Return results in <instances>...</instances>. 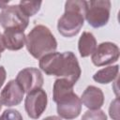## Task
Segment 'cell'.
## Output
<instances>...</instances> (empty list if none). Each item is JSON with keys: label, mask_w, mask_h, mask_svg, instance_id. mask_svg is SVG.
Segmentation results:
<instances>
[{"label": "cell", "mask_w": 120, "mask_h": 120, "mask_svg": "<svg viewBox=\"0 0 120 120\" xmlns=\"http://www.w3.org/2000/svg\"><path fill=\"white\" fill-rule=\"evenodd\" d=\"M2 101H1V98H0V111H1V108H2Z\"/></svg>", "instance_id": "cell-24"}, {"label": "cell", "mask_w": 120, "mask_h": 120, "mask_svg": "<svg viewBox=\"0 0 120 120\" xmlns=\"http://www.w3.org/2000/svg\"><path fill=\"white\" fill-rule=\"evenodd\" d=\"M97 48V40L90 32H83L78 41V49L82 57H87L94 52Z\"/></svg>", "instance_id": "cell-13"}, {"label": "cell", "mask_w": 120, "mask_h": 120, "mask_svg": "<svg viewBox=\"0 0 120 120\" xmlns=\"http://www.w3.org/2000/svg\"><path fill=\"white\" fill-rule=\"evenodd\" d=\"M56 110L60 118L72 120L79 116L82 111L81 98L72 91L56 102Z\"/></svg>", "instance_id": "cell-6"}, {"label": "cell", "mask_w": 120, "mask_h": 120, "mask_svg": "<svg viewBox=\"0 0 120 120\" xmlns=\"http://www.w3.org/2000/svg\"><path fill=\"white\" fill-rule=\"evenodd\" d=\"M5 46H4V42H3V37H2V34L0 33V57H1V53L5 51Z\"/></svg>", "instance_id": "cell-21"}, {"label": "cell", "mask_w": 120, "mask_h": 120, "mask_svg": "<svg viewBox=\"0 0 120 120\" xmlns=\"http://www.w3.org/2000/svg\"><path fill=\"white\" fill-rule=\"evenodd\" d=\"M16 81L26 94L41 88L44 82L42 73L36 68H25L22 69L18 73Z\"/></svg>", "instance_id": "cell-9"}, {"label": "cell", "mask_w": 120, "mask_h": 120, "mask_svg": "<svg viewBox=\"0 0 120 120\" xmlns=\"http://www.w3.org/2000/svg\"><path fill=\"white\" fill-rule=\"evenodd\" d=\"M6 77H7V72H6V69L4 67H0V88L2 87V85L4 84L5 82V80H6Z\"/></svg>", "instance_id": "cell-20"}, {"label": "cell", "mask_w": 120, "mask_h": 120, "mask_svg": "<svg viewBox=\"0 0 120 120\" xmlns=\"http://www.w3.org/2000/svg\"><path fill=\"white\" fill-rule=\"evenodd\" d=\"M6 49L9 51H19L25 45L24 31L20 29H6L2 35Z\"/></svg>", "instance_id": "cell-12"}, {"label": "cell", "mask_w": 120, "mask_h": 120, "mask_svg": "<svg viewBox=\"0 0 120 120\" xmlns=\"http://www.w3.org/2000/svg\"><path fill=\"white\" fill-rule=\"evenodd\" d=\"M41 2H32V1H21L19 3V7L22 10V12L29 18L34 16L40 8Z\"/></svg>", "instance_id": "cell-16"}, {"label": "cell", "mask_w": 120, "mask_h": 120, "mask_svg": "<svg viewBox=\"0 0 120 120\" xmlns=\"http://www.w3.org/2000/svg\"><path fill=\"white\" fill-rule=\"evenodd\" d=\"M25 46L34 58L40 59L56 50L57 41L47 26L38 24L26 36Z\"/></svg>", "instance_id": "cell-3"}, {"label": "cell", "mask_w": 120, "mask_h": 120, "mask_svg": "<svg viewBox=\"0 0 120 120\" xmlns=\"http://www.w3.org/2000/svg\"><path fill=\"white\" fill-rule=\"evenodd\" d=\"M73 86L69 81L64 78H58L55 80L53 83V89H52V99L56 103L61 98L68 95V93L73 91Z\"/></svg>", "instance_id": "cell-15"}, {"label": "cell", "mask_w": 120, "mask_h": 120, "mask_svg": "<svg viewBox=\"0 0 120 120\" xmlns=\"http://www.w3.org/2000/svg\"><path fill=\"white\" fill-rule=\"evenodd\" d=\"M81 102L89 110H98L104 103L103 92L94 85H89L82 94Z\"/></svg>", "instance_id": "cell-11"}, {"label": "cell", "mask_w": 120, "mask_h": 120, "mask_svg": "<svg viewBox=\"0 0 120 120\" xmlns=\"http://www.w3.org/2000/svg\"><path fill=\"white\" fill-rule=\"evenodd\" d=\"M9 3V1L8 0H7V1H0V8H2V9H4L7 6H8V4Z\"/></svg>", "instance_id": "cell-23"}, {"label": "cell", "mask_w": 120, "mask_h": 120, "mask_svg": "<svg viewBox=\"0 0 120 120\" xmlns=\"http://www.w3.org/2000/svg\"><path fill=\"white\" fill-rule=\"evenodd\" d=\"M109 114L110 117L113 120H119V98H116L114 100L112 101L110 108H109Z\"/></svg>", "instance_id": "cell-19"}, {"label": "cell", "mask_w": 120, "mask_h": 120, "mask_svg": "<svg viewBox=\"0 0 120 120\" xmlns=\"http://www.w3.org/2000/svg\"><path fill=\"white\" fill-rule=\"evenodd\" d=\"M43 120H62V118H60L59 116L51 115V116H47V117H45Z\"/></svg>", "instance_id": "cell-22"}, {"label": "cell", "mask_w": 120, "mask_h": 120, "mask_svg": "<svg viewBox=\"0 0 120 120\" xmlns=\"http://www.w3.org/2000/svg\"><path fill=\"white\" fill-rule=\"evenodd\" d=\"M0 120H22V116L19 111L8 109L0 115Z\"/></svg>", "instance_id": "cell-18"}, {"label": "cell", "mask_w": 120, "mask_h": 120, "mask_svg": "<svg viewBox=\"0 0 120 120\" xmlns=\"http://www.w3.org/2000/svg\"><path fill=\"white\" fill-rule=\"evenodd\" d=\"M47 94L42 88L28 93L24 101V108L27 115L32 119L39 118L47 107Z\"/></svg>", "instance_id": "cell-7"}, {"label": "cell", "mask_w": 120, "mask_h": 120, "mask_svg": "<svg viewBox=\"0 0 120 120\" xmlns=\"http://www.w3.org/2000/svg\"><path fill=\"white\" fill-rule=\"evenodd\" d=\"M119 72V66H110L107 68H104L98 71H97L93 75V80L98 83L106 84L111 82H113L118 77Z\"/></svg>", "instance_id": "cell-14"}, {"label": "cell", "mask_w": 120, "mask_h": 120, "mask_svg": "<svg viewBox=\"0 0 120 120\" xmlns=\"http://www.w3.org/2000/svg\"><path fill=\"white\" fill-rule=\"evenodd\" d=\"M82 120H107V115L103 111L99 109L88 110L83 113Z\"/></svg>", "instance_id": "cell-17"}, {"label": "cell", "mask_w": 120, "mask_h": 120, "mask_svg": "<svg viewBox=\"0 0 120 120\" xmlns=\"http://www.w3.org/2000/svg\"><path fill=\"white\" fill-rule=\"evenodd\" d=\"M111 2L108 0L86 1L84 19L89 25L94 28H99L107 24L110 19Z\"/></svg>", "instance_id": "cell-4"}, {"label": "cell", "mask_w": 120, "mask_h": 120, "mask_svg": "<svg viewBox=\"0 0 120 120\" xmlns=\"http://www.w3.org/2000/svg\"><path fill=\"white\" fill-rule=\"evenodd\" d=\"M86 1L73 0L65 3V12L57 22L58 32L66 38L76 36L84 22Z\"/></svg>", "instance_id": "cell-2"}, {"label": "cell", "mask_w": 120, "mask_h": 120, "mask_svg": "<svg viewBox=\"0 0 120 120\" xmlns=\"http://www.w3.org/2000/svg\"><path fill=\"white\" fill-rule=\"evenodd\" d=\"M120 51L116 44L112 42H102L97 46L92 53V63L97 67H102L116 62L119 58Z\"/></svg>", "instance_id": "cell-8"}, {"label": "cell", "mask_w": 120, "mask_h": 120, "mask_svg": "<svg viewBox=\"0 0 120 120\" xmlns=\"http://www.w3.org/2000/svg\"><path fill=\"white\" fill-rule=\"evenodd\" d=\"M29 23V18L22 12L19 5L7 6L0 13V24L6 29H20L24 31Z\"/></svg>", "instance_id": "cell-5"}, {"label": "cell", "mask_w": 120, "mask_h": 120, "mask_svg": "<svg viewBox=\"0 0 120 120\" xmlns=\"http://www.w3.org/2000/svg\"><path fill=\"white\" fill-rule=\"evenodd\" d=\"M39 68L49 76H56L75 84L81 77L79 62L72 52H53L39 60Z\"/></svg>", "instance_id": "cell-1"}, {"label": "cell", "mask_w": 120, "mask_h": 120, "mask_svg": "<svg viewBox=\"0 0 120 120\" xmlns=\"http://www.w3.org/2000/svg\"><path fill=\"white\" fill-rule=\"evenodd\" d=\"M24 91L16 80L9 81L1 92V101L2 104L7 107H12L19 105L23 98Z\"/></svg>", "instance_id": "cell-10"}]
</instances>
